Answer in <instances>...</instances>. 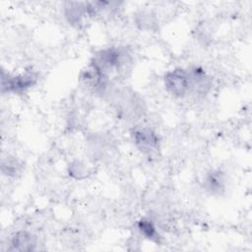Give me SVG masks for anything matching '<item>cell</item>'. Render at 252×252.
<instances>
[{
  "mask_svg": "<svg viewBox=\"0 0 252 252\" xmlns=\"http://www.w3.org/2000/svg\"><path fill=\"white\" fill-rule=\"evenodd\" d=\"M138 227L140 229V231L149 239L154 240V241H158V234L156 230V227L154 226V224L152 223V221H150L149 220H141L138 223Z\"/></svg>",
  "mask_w": 252,
  "mask_h": 252,
  "instance_id": "5",
  "label": "cell"
},
{
  "mask_svg": "<svg viewBox=\"0 0 252 252\" xmlns=\"http://www.w3.org/2000/svg\"><path fill=\"white\" fill-rule=\"evenodd\" d=\"M34 78L32 75H22L17 77H2V89L10 92H21L30 88L33 84Z\"/></svg>",
  "mask_w": 252,
  "mask_h": 252,
  "instance_id": "3",
  "label": "cell"
},
{
  "mask_svg": "<svg viewBox=\"0 0 252 252\" xmlns=\"http://www.w3.org/2000/svg\"><path fill=\"white\" fill-rule=\"evenodd\" d=\"M164 85L171 94L182 97L189 93L192 88L190 73L182 69L169 71L164 76Z\"/></svg>",
  "mask_w": 252,
  "mask_h": 252,
  "instance_id": "1",
  "label": "cell"
},
{
  "mask_svg": "<svg viewBox=\"0 0 252 252\" xmlns=\"http://www.w3.org/2000/svg\"><path fill=\"white\" fill-rule=\"evenodd\" d=\"M134 143L138 149L149 156L157 153L158 150V139L156 133L148 128H138L132 133Z\"/></svg>",
  "mask_w": 252,
  "mask_h": 252,
  "instance_id": "2",
  "label": "cell"
},
{
  "mask_svg": "<svg viewBox=\"0 0 252 252\" xmlns=\"http://www.w3.org/2000/svg\"><path fill=\"white\" fill-rule=\"evenodd\" d=\"M206 183H207L208 189L214 192L223 188V181L220 172H213L212 174H210L206 180Z\"/></svg>",
  "mask_w": 252,
  "mask_h": 252,
  "instance_id": "6",
  "label": "cell"
},
{
  "mask_svg": "<svg viewBox=\"0 0 252 252\" xmlns=\"http://www.w3.org/2000/svg\"><path fill=\"white\" fill-rule=\"evenodd\" d=\"M12 245L16 250H20V251L32 250V246L34 245V239L32 234L25 231H21L14 235L12 240Z\"/></svg>",
  "mask_w": 252,
  "mask_h": 252,
  "instance_id": "4",
  "label": "cell"
}]
</instances>
